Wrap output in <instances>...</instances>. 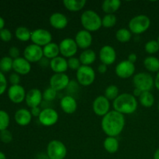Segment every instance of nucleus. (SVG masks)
Returning a JSON list of instances; mask_svg holds the SVG:
<instances>
[{"label":"nucleus","mask_w":159,"mask_h":159,"mask_svg":"<svg viewBox=\"0 0 159 159\" xmlns=\"http://www.w3.org/2000/svg\"><path fill=\"white\" fill-rule=\"evenodd\" d=\"M125 127L124 115L113 110H110L107 115L102 118L101 127L103 133L107 137L119 136Z\"/></svg>","instance_id":"nucleus-1"},{"label":"nucleus","mask_w":159,"mask_h":159,"mask_svg":"<svg viewBox=\"0 0 159 159\" xmlns=\"http://www.w3.org/2000/svg\"><path fill=\"white\" fill-rule=\"evenodd\" d=\"M113 107L115 111L123 115L132 114L135 113L138 107L137 98L133 94L122 93L113 101Z\"/></svg>","instance_id":"nucleus-2"},{"label":"nucleus","mask_w":159,"mask_h":159,"mask_svg":"<svg viewBox=\"0 0 159 159\" xmlns=\"http://www.w3.org/2000/svg\"><path fill=\"white\" fill-rule=\"evenodd\" d=\"M80 21L84 30L90 33L96 32L102 27V18L96 11L92 9H87L82 12Z\"/></svg>","instance_id":"nucleus-3"},{"label":"nucleus","mask_w":159,"mask_h":159,"mask_svg":"<svg viewBox=\"0 0 159 159\" xmlns=\"http://www.w3.org/2000/svg\"><path fill=\"white\" fill-rule=\"evenodd\" d=\"M151 26V20L148 16L141 14L134 16L129 21L128 29L134 34H144Z\"/></svg>","instance_id":"nucleus-4"},{"label":"nucleus","mask_w":159,"mask_h":159,"mask_svg":"<svg viewBox=\"0 0 159 159\" xmlns=\"http://www.w3.org/2000/svg\"><path fill=\"white\" fill-rule=\"evenodd\" d=\"M68 150L62 141L52 140L47 146V156L49 159H65Z\"/></svg>","instance_id":"nucleus-5"},{"label":"nucleus","mask_w":159,"mask_h":159,"mask_svg":"<svg viewBox=\"0 0 159 159\" xmlns=\"http://www.w3.org/2000/svg\"><path fill=\"white\" fill-rule=\"evenodd\" d=\"M134 88L142 92H150L155 86V79L148 72H138L133 77Z\"/></svg>","instance_id":"nucleus-6"},{"label":"nucleus","mask_w":159,"mask_h":159,"mask_svg":"<svg viewBox=\"0 0 159 159\" xmlns=\"http://www.w3.org/2000/svg\"><path fill=\"white\" fill-rule=\"evenodd\" d=\"M95 79L96 71L91 66L82 65L76 71V81L82 86H89L95 82Z\"/></svg>","instance_id":"nucleus-7"},{"label":"nucleus","mask_w":159,"mask_h":159,"mask_svg":"<svg viewBox=\"0 0 159 159\" xmlns=\"http://www.w3.org/2000/svg\"><path fill=\"white\" fill-rule=\"evenodd\" d=\"M30 40L34 44L43 48L52 42V34L48 30L38 28L32 31Z\"/></svg>","instance_id":"nucleus-8"},{"label":"nucleus","mask_w":159,"mask_h":159,"mask_svg":"<svg viewBox=\"0 0 159 159\" xmlns=\"http://www.w3.org/2000/svg\"><path fill=\"white\" fill-rule=\"evenodd\" d=\"M58 45L61 56L68 59L70 57H75L78 49H79L75 41V39L70 38V37L63 39Z\"/></svg>","instance_id":"nucleus-9"},{"label":"nucleus","mask_w":159,"mask_h":159,"mask_svg":"<svg viewBox=\"0 0 159 159\" xmlns=\"http://www.w3.org/2000/svg\"><path fill=\"white\" fill-rule=\"evenodd\" d=\"M23 57L30 63L40 62L43 57V48L34 43L27 45L23 51Z\"/></svg>","instance_id":"nucleus-10"},{"label":"nucleus","mask_w":159,"mask_h":159,"mask_svg":"<svg viewBox=\"0 0 159 159\" xmlns=\"http://www.w3.org/2000/svg\"><path fill=\"white\" fill-rule=\"evenodd\" d=\"M58 119V113L54 109L50 107L43 109L38 117L39 122L44 127H52L55 125Z\"/></svg>","instance_id":"nucleus-11"},{"label":"nucleus","mask_w":159,"mask_h":159,"mask_svg":"<svg viewBox=\"0 0 159 159\" xmlns=\"http://www.w3.org/2000/svg\"><path fill=\"white\" fill-rule=\"evenodd\" d=\"M135 70L136 68L134 64L127 60H124L116 65L115 68V73L120 79H127L134 75Z\"/></svg>","instance_id":"nucleus-12"},{"label":"nucleus","mask_w":159,"mask_h":159,"mask_svg":"<svg viewBox=\"0 0 159 159\" xmlns=\"http://www.w3.org/2000/svg\"><path fill=\"white\" fill-rule=\"evenodd\" d=\"M93 110L95 114L103 117L110 111V101L103 96H99L93 100Z\"/></svg>","instance_id":"nucleus-13"},{"label":"nucleus","mask_w":159,"mask_h":159,"mask_svg":"<svg viewBox=\"0 0 159 159\" xmlns=\"http://www.w3.org/2000/svg\"><path fill=\"white\" fill-rule=\"evenodd\" d=\"M99 60L106 65H111L116 60V51L114 48L110 45H104L99 50Z\"/></svg>","instance_id":"nucleus-14"},{"label":"nucleus","mask_w":159,"mask_h":159,"mask_svg":"<svg viewBox=\"0 0 159 159\" xmlns=\"http://www.w3.org/2000/svg\"><path fill=\"white\" fill-rule=\"evenodd\" d=\"M70 81L71 80H70L69 77L65 73L54 74L50 79V87L54 89L57 92L61 91V90L67 89Z\"/></svg>","instance_id":"nucleus-15"},{"label":"nucleus","mask_w":159,"mask_h":159,"mask_svg":"<svg viewBox=\"0 0 159 159\" xmlns=\"http://www.w3.org/2000/svg\"><path fill=\"white\" fill-rule=\"evenodd\" d=\"M8 97L9 100L16 104H19L25 101L26 99V90L21 85H10L8 89Z\"/></svg>","instance_id":"nucleus-16"},{"label":"nucleus","mask_w":159,"mask_h":159,"mask_svg":"<svg viewBox=\"0 0 159 159\" xmlns=\"http://www.w3.org/2000/svg\"><path fill=\"white\" fill-rule=\"evenodd\" d=\"M93 38L92 33L84 29L78 31L75 37V41L78 48L82 50L89 49V47L93 43Z\"/></svg>","instance_id":"nucleus-17"},{"label":"nucleus","mask_w":159,"mask_h":159,"mask_svg":"<svg viewBox=\"0 0 159 159\" xmlns=\"http://www.w3.org/2000/svg\"><path fill=\"white\" fill-rule=\"evenodd\" d=\"M43 93L38 89H31L26 93V106L30 108L38 107L43 101Z\"/></svg>","instance_id":"nucleus-18"},{"label":"nucleus","mask_w":159,"mask_h":159,"mask_svg":"<svg viewBox=\"0 0 159 159\" xmlns=\"http://www.w3.org/2000/svg\"><path fill=\"white\" fill-rule=\"evenodd\" d=\"M12 70L14 72L17 73L20 75H26L30 72L31 63H30L23 57H20L13 60Z\"/></svg>","instance_id":"nucleus-19"},{"label":"nucleus","mask_w":159,"mask_h":159,"mask_svg":"<svg viewBox=\"0 0 159 159\" xmlns=\"http://www.w3.org/2000/svg\"><path fill=\"white\" fill-rule=\"evenodd\" d=\"M60 107L66 114H73L77 110L78 102L72 96L67 95L60 100Z\"/></svg>","instance_id":"nucleus-20"},{"label":"nucleus","mask_w":159,"mask_h":159,"mask_svg":"<svg viewBox=\"0 0 159 159\" xmlns=\"http://www.w3.org/2000/svg\"><path fill=\"white\" fill-rule=\"evenodd\" d=\"M49 23L53 28L56 30H63L68 24V19L61 12H54L49 18Z\"/></svg>","instance_id":"nucleus-21"},{"label":"nucleus","mask_w":159,"mask_h":159,"mask_svg":"<svg viewBox=\"0 0 159 159\" xmlns=\"http://www.w3.org/2000/svg\"><path fill=\"white\" fill-rule=\"evenodd\" d=\"M32 117L30 110L25 108L19 109L14 115L16 123L21 127H26L29 125L32 121Z\"/></svg>","instance_id":"nucleus-22"},{"label":"nucleus","mask_w":159,"mask_h":159,"mask_svg":"<svg viewBox=\"0 0 159 159\" xmlns=\"http://www.w3.org/2000/svg\"><path fill=\"white\" fill-rule=\"evenodd\" d=\"M50 68L54 74L65 73L68 70V60L62 56H58L50 61Z\"/></svg>","instance_id":"nucleus-23"},{"label":"nucleus","mask_w":159,"mask_h":159,"mask_svg":"<svg viewBox=\"0 0 159 159\" xmlns=\"http://www.w3.org/2000/svg\"><path fill=\"white\" fill-rule=\"evenodd\" d=\"M43 57H46L48 60H52L55 57H58L60 54V50H59V45L57 43L51 42L48 45L43 48Z\"/></svg>","instance_id":"nucleus-24"},{"label":"nucleus","mask_w":159,"mask_h":159,"mask_svg":"<svg viewBox=\"0 0 159 159\" xmlns=\"http://www.w3.org/2000/svg\"><path fill=\"white\" fill-rule=\"evenodd\" d=\"M121 4L120 0H104L102 2V9L106 14H114L119 10Z\"/></svg>","instance_id":"nucleus-25"},{"label":"nucleus","mask_w":159,"mask_h":159,"mask_svg":"<svg viewBox=\"0 0 159 159\" xmlns=\"http://www.w3.org/2000/svg\"><path fill=\"white\" fill-rule=\"evenodd\" d=\"M79 60H80L82 65L85 66H90L92 64L94 63L96 60V54L93 50L86 49L84 50L79 56Z\"/></svg>","instance_id":"nucleus-26"},{"label":"nucleus","mask_w":159,"mask_h":159,"mask_svg":"<svg viewBox=\"0 0 159 159\" xmlns=\"http://www.w3.org/2000/svg\"><path fill=\"white\" fill-rule=\"evenodd\" d=\"M85 0H65L63 5L67 10L70 12H79L85 7Z\"/></svg>","instance_id":"nucleus-27"},{"label":"nucleus","mask_w":159,"mask_h":159,"mask_svg":"<svg viewBox=\"0 0 159 159\" xmlns=\"http://www.w3.org/2000/svg\"><path fill=\"white\" fill-rule=\"evenodd\" d=\"M119 141L114 137H107L103 141V148L108 153L115 154L119 150Z\"/></svg>","instance_id":"nucleus-28"},{"label":"nucleus","mask_w":159,"mask_h":159,"mask_svg":"<svg viewBox=\"0 0 159 159\" xmlns=\"http://www.w3.org/2000/svg\"><path fill=\"white\" fill-rule=\"evenodd\" d=\"M144 66L150 72L159 71V59L155 56H148L144 60Z\"/></svg>","instance_id":"nucleus-29"},{"label":"nucleus","mask_w":159,"mask_h":159,"mask_svg":"<svg viewBox=\"0 0 159 159\" xmlns=\"http://www.w3.org/2000/svg\"><path fill=\"white\" fill-rule=\"evenodd\" d=\"M140 103L145 108H151L155 104V96L151 92H143L138 98Z\"/></svg>","instance_id":"nucleus-30"},{"label":"nucleus","mask_w":159,"mask_h":159,"mask_svg":"<svg viewBox=\"0 0 159 159\" xmlns=\"http://www.w3.org/2000/svg\"><path fill=\"white\" fill-rule=\"evenodd\" d=\"M31 33L32 31L30 30L26 26H19L15 30V36L17 40L22 42H26L30 40Z\"/></svg>","instance_id":"nucleus-31"},{"label":"nucleus","mask_w":159,"mask_h":159,"mask_svg":"<svg viewBox=\"0 0 159 159\" xmlns=\"http://www.w3.org/2000/svg\"><path fill=\"white\" fill-rule=\"evenodd\" d=\"M132 37V33L127 28H120L116 32V39L120 43H127Z\"/></svg>","instance_id":"nucleus-32"},{"label":"nucleus","mask_w":159,"mask_h":159,"mask_svg":"<svg viewBox=\"0 0 159 159\" xmlns=\"http://www.w3.org/2000/svg\"><path fill=\"white\" fill-rule=\"evenodd\" d=\"M120 95V90L117 85H110L106 88L104 92V96L109 99V100H114L117 98Z\"/></svg>","instance_id":"nucleus-33"},{"label":"nucleus","mask_w":159,"mask_h":159,"mask_svg":"<svg viewBox=\"0 0 159 159\" xmlns=\"http://www.w3.org/2000/svg\"><path fill=\"white\" fill-rule=\"evenodd\" d=\"M13 59L9 56H5L0 59V71L2 72H9L12 69Z\"/></svg>","instance_id":"nucleus-34"},{"label":"nucleus","mask_w":159,"mask_h":159,"mask_svg":"<svg viewBox=\"0 0 159 159\" xmlns=\"http://www.w3.org/2000/svg\"><path fill=\"white\" fill-rule=\"evenodd\" d=\"M117 18L115 14H106L102 18V26L105 28H112L116 24Z\"/></svg>","instance_id":"nucleus-35"},{"label":"nucleus","mask_w":159,"mask_h":159,"mask_svg":"<svg viewBox=\"0 0 159 159\" xmlns=\"http://www.w3.org/2000/svg\"><path fill=\"white\" fill-rule=\"evenodd\" d=\"M10 123V117L6 111L0 110V131L7 130Z\"/></svg>","instance_id":"nucleus-36"},{"label":"nucleus","mask_w":159,"mask_h":159,"mask_svg":"<svg viewBox=\"0 0 159 159\" xmlns=\"http://www.w3.org/2000/svg\"><path fill=\"white\" fill-rule=\"evenodd\" d=\"M144 50L149 54H155L159 51V43L158 40H151L144 45Z\"/></svg>","instance_id":"nucleus-37"},{"label":"nucleus","mask_w":159,"mask_h":159,"mask_svg":"<svg viewBox=\"0 0 159 159\" xmlns=\"http://www.w3.org/2000/svg\"><path fill=\"white\" fill-rule=\"evenodd\" d=\"M56 96H57V91H55L51 87L47 88L43 93V99L48 102H51L55 99Z\"/></svg>","instance_id":"nucleus-38"},{"label":"nucleus","mask_w":159,"mask_h":159,"mask_svg":"<svg viewBox=\"0 0 159 159\" xmlns=\"http://www.w3.org/2000/svg\"><path fill=\"white\" fill-rule=\"evenodd\" d=\"M68 68H70L71 70L77 71V70L82 66V64H81L80 60H79V57H72L68 59Z\"/></svg>","instance_id":"nucleus-39"},{"label":"nucleus","mask_w":159,"mask_h":159,"mask_svg":"<svg viewBox=\"0 0 159 159\" xmlns=\"http://www.w3.org/2000/svg\"><path fill=\"white\" fill-rule=\"evenodd\" d=\"M0 141L4 144H9L12 141V134L9 130L0 131Z\"/></svg>","instance_id":"nucleus-40"},{"label":"nucleus","mask_w":159,"mask_h":159,"mask_svg":"<svg viewBox=\"0 0 159 159\" xmlns=\"http://www.w3.org/2000/svg\"><path fill=\"white\" fill-rule=\"evenodd\" d=\"M12 34L10 31V30L7 29V28H4V29L0 30V39L4 42H9L12 40Z\"/></svg>","instance_id":"nucleus-41"},{"label":"nucleus","mask_w":159,"mask_h":159,"mask_svg":"<svg viewBox=\"0 0 159 159\" xmlns=\"http://www.w3.org/2000/svg\"><path fill=\"white\" fill-rule=\"evenodd\" d=\"M8 81L6 79V75L0 71V96L5 93V92L7 89Z\"/></svg>","instance_id":"nucleus-42"},{"label":"nucleus","mask_w":159,"mask_h":159,"mask_svg":"<svg viewBox=\"0 0 159 159\" xmlns=\"http://www.w3.org/2000/svg\"><path fill=\"white\" fill-rule=\"evenodd\" d=\"M20 49H19L17 47H11L9 49V56L12 58L14 59H16L18 57H20Z\"/></svg>","instance_id":"nucleus-43"},{"label":"nucleus","mask_w":159,"mask_h":159,"mask_svg":"<svg viewBox=\"0 0 159 159\" xmlns=\"http://www.w3.org/2000/svg\"><path fill=\"white\" fill-rule=\"evenodd\" d=\"M9 82L11 83V85H20V75L16 72L12 73V74H10V75H9Z\"/></svg>","instance_id":"nucleus-44"},{"label":"nucleus","mask_w":159,"mask_h":159,"mask_svg":"<svg viewBox=\"0 0 159 159\" xmlns=\"http://www.w3.org/2000/svg\"><path fill=\"white\" fill-rule=\"evenodd\" d=\"M79 84L78 83V82H75L74 80L70 81L69 84H68V87H67V89L70 92V93H75L77 91V89H79Z\"/></svg>","instance_id":"nucleus-45"},{"label":"nucleus","mask_w":159,"mask_h":159,"mask_svg":"<svg viewBox=\"0 0 159 159\" xmlns=\"http://www.w3.org/2000/svg\"><path fill=\"white\" fill-rule=\"evenodd\" d=\"M42 110H40V107H34V108H31L30 113L32 114V116H35V117H39L40 115Z\"/></svg>","instance_id":"nucleus-46"},{"label":"nucleus","mask_w":159,"mask_h":159,"mask_svg":"<svg viewBox=\"0 0 159 159\" xmlns=\"http://www.w3.org/2000/svg\"><path fill=\"white\" fill-rule=\"evenodd\" d=\"M97 71H98V72L99 73V74H101V75L105 74V73L107 71V65H104V64L101 63L100 65L98 66Z\"/></svg>","instance_id":"nucleus-47"},{"label":"nucleus","mask_w":159,"mask_h":159,"mask_svg":"<svg viewBox=\"0 0 159 159\" xmlns=\"http://www.w3.org/2000/svg\"><path fill=\"white\" fill-rule=\"evenodd\" d=\"M127 61H129L131 63L135 64V62L138 60V55L135 53H130L128 56H127Z\"/></svg>","instance_id":"nucleus-48"},{"label":"nucleus","mask_w":159,"mask_h":159,"mask_svg":"<svg viewBox=\"0 0 159 159\" xmlns=\"http://www.w3.org/2000/svg\"><path fill=\"white\" fill-rule=\"evenodd\" d=\"M143 93V92L141 91V90H140V89H138L134 88V91H133V95H134V96L136 98H137V97L139 98L140 96H141V93Z\"/></svg>","instance_id":"nucleus-49"},{"label":"nucleus","mask_w":159,"mask_h":159,"mask_svg":"<svg viewBox=\"0 0 159 159\" xmlns=\"http://www.w3.org/2000/svg\"><path fill=\"white\" fill-rule=\"evenodd\" d=\"M155 86L157 89L159 90V71L157 73L155 79Z\"/></svg>","instance_id":"nucleus-50"},{"label":"nucleus","mask_w":159,"mask_h":159,"mask_svg":"<svg viewBox=\"0 0 159 159\" xmlns=\"http://www.w3.org/2000/svg\"><path fill=\"white\" fill-rule=\"evenodd\" d=\"M4 26H5V20L2 17L0 16V30L2 29H4Z\"/></svg>","instance_id":"nucleus-51"},{"label":"nucleus","mask_w":159,"mask_h":159,"mask_svg":"<svg viewBox=\"0 0 159 159\" xmlns=\"http://www.w3.org/2000/svg\"><path fill=\"white\" fill-rule=\"evenodd\" d=\"M153 159H159V148L157 149L154 153Z\"/></svg>","instance_id":"nucleus-52"},{"label":"nucleus","mask_w":159,"mask_h":159,"mask_svg":"<svg viewBox=\"0 0 159 159\" xmlns=\"http://www.w3.org/2000/svg\"><path fill=\"white\" fill-rule=\"evenodd\" d=\"M0 159H6V155L2 152H0Z\"/></svg>","instance_id":"nucleus-53"},{"label":"nucleus","mask_w":159,"mask_h":159,"mask_svg":"<svg viewBox=\"0 0 159 159\" xmlns=\"http://www.w3.org/2000/svg\"><path fill=\"white\" fill-rule=\"evenodd\" d=\"M158 112H159V103H158Z\"/></svg>","instance_id":"nucleus-54"},{"label":"nucleus","mask_w":159,"mask_h":159,"mask_svg":"<svg viewBox=\"0 0 159 159\" xmlns=\"http://www.w3.org/2000/svg\"><path fill=\"white\" fill-rule=\"evenodd\" d=\"M158 43H159V36H158Z\"/></svg>","instance_id":"nucleus-55"}]
</instances>
